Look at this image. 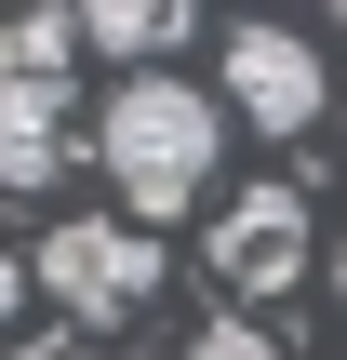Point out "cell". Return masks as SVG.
<instances>
[{"mask_svg":"<svg viewBox=\"0 0 347 360\" xmlns=\"http://www.w3.org/2000/svg\"><path fill=\"white\" fill-rule=\"evenodd\" d=\"M94 160H107V187H120L134 227H174V214L214 187V160H227V107H214L201 80L147 67V80H120V94L94 107Z\"/></svg>","mask_w":347,"mask_h":360,"instance_id":"1","label":"cell"},{"mask_svg":"<svg viewBox=\"0 0 347 360\" xmlns=\"http://www.w3.org/2000/svg\"><path fill=\"white\" fill-rule=\"evenodd\" d=\"M67 321H134L147 294H160V240L134 227V214H67V227H40V267H27Z\"/></svg>","mask_w":347,"mask_h":360,"instance_id":"2","label":"cell"},{"mask_svg":"<svg viewBox=\"0 0 347 360\" xmlns=\"http://www.w3.org/2000/svg\"><path fill=\"white\" fill-rule=\"evenodd\" d=\"M308 254H321V227H308V187H294V174H267V187H241V200L214 214V281H227V294H254V307H267V294H294V281H308Z\"/></svg>","mask_w":347,"mask_h":360,"instance_id":"3","label":"cell"},{"mask_svg":"<svg viewBox=\"0 0 347 360\" xmlns=\"http://www.w3.org/2000/svg\"><path fill=\"white\" fill-rule=\"evenodd\" d=\"M227 120H254V134H308L321 107H334V80H321V53L294 40V27H227Z\"/></svg>","mask_w":347,"mask_h":360,"instance_id":"4","label":"cell"},{"mask_svg":"<svg viewBox=\"0 0 347 360\" xmlns=\"http://www.w3.org/2000/svg\"><path fill=\"white\" fill-rule=\"evenodd\" d=\"M0 187H67V80H0Z\"/></svg>","mask_w":347,"mask_h":360,"instance_id":"5","label":"cell"},{"mask_svg":"<svg viewBox=\"0 0 347 360\" xmlns=\"http://www.w3.org/2000/svg\"><path fill=\"white\" fill-rule=\"evenodd\" d=\"M80 40H94L107 67H134V80H147V67L187 40V13H174V0H94V13H80Z\"/></svg>","mask_w":347,"mask_h":360,"instance_id":"6","label":"cell"},{"mask_svg":"<svg viewBox=\"0 0 347 360\" xmlns=\"http://www.w3.org/2000/svg\"><path fill=\"white\" fill-rule=\"evenodd\" d=\"M67 53H80V13H13V80H67Z\"/></svg>","mask_w":347,"mask_h":360,"instance_id":"7","label":"cell"},{"mask_svg":"<svg viewBox=\"0 0 347 360\" xmlns=\"http://www.w3.org/2000/svg\"><path fill=\"white\" fill-rule=\"evenodd\" d=\"M187 360H281V347H267V321L227 307V321H201V347H187Z\"/></svg>","mask_w":347,"mask_h":360,"instance_id":"8","label":"cell"},{"mask_svg":"<svg viewBox=\"0 0 347 360\" xmlns=\"http://www.w3.org/2000/svg\"><path fill=\"white\" fill-rule=\"evenodd\" d=\"M334 294H347V240H334Z\"/></svg>","mask_w":347,"mask_h":360,"instance_id":"9","label":"cell"},{"mask_svg":"<svg viewBox=\"0 0 347 360\" xmlns=\"http://www.w3.org/2000/svg\"><path fill=\"white\" fill-rule=\"evenodd\" d=\"M53 360H80V347H53Z\"/></svg>","mask_w":347,"mask_h":360,"instance_id":"10","label":"cell"}]
</instances>
